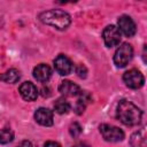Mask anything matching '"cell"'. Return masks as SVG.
Listing matches in <instances>:
<instances>
[{
  "mask_svg": "<svg viewBox=\"0 0 147 147\" xmlns=\"http://www.w3.org/2000/svg\"><path fill=\"white\" fill-rule=\"evenodd\" d=\"M116 117L118 118V121H121L125 125H129V126L138 125L141 122L142 111L131 101L121 100L117 106Z\"/></svg>",
  "mask_w": 147,
  "mask_h": 147,
  "instance_id": "1",
  "label": "cell"
},
{
  "mask_svg": "<svg viewBox=\"0 0 147 147\" xmlns=\"http://www.w3.org/2000/svg\"><path fill=\"white\" fill-rule=\"evenodd\" d=\"M39 20L42 23L51 25L57 30H64L71 23L70 15L67 11L61 9H51V10L42 11L39 15Z\"/></svg>",
  "mask_w": 147,
  "mask_h": 147,
  "instance_id": "2",
  "label": "cell"
},
{
  "mask_svg": "<svg viewBox=\"0 0 147 147\" xmlns=\"http://www.w3.org/2000/svg\"><path fill=\"white\" fill-rule=\"evenodd\" d=\"M133 56V48L130 44L123 42L114 54V63L118 68H124L129 62L132 60Z\"/></svg>",
  "mask_w": 147,
  "mask_h": 147,
  "instance_id": "3",
  "label": "cell"
},
{
  "mask_svg": "<svg viewBox=\"0 0 147 147\" xmlns=\"http://www.w3.org/2000/svg\"><path fill=\"white\" fill-rule=\"evenodd\" d=\"M100 132L106 141L109 142H118L124 139V132L117 126L109 125V124H101L100 125Z\"/></svg>",
  "mask_w": 147,
  "mask_h": 147,
  "instance_id": "4",
  "label": "cell"
},
{
  "mask_svg": "<svg viewBox=\"0 0 147 147\" xmlns=\"http://www.w3.org/2000/svg\"><path fill=\"white\" fill-rule=\"evenodd\" d=\"M123 80L125 83V85L130 88H133V90H137V88H140L144 83H145V77L144 75L137 70V69H131L129 71H126L124 75H123Z\"/></svg>",
  "mask_w": 147,
  "mask_h": 147,
  "instance_id": "5",
  "label": "cell"
},
{
  "mask_svg": "<svg viewBox=\"0 0 147 147\" xmlns=\"http://www.w3.org/2000/svg\"><path fill=\"white\" fill-rule=\"evenodd\" d=\"M122 33L119 32L118 28L115 25H108L105 28L103 32H102V37H103V41L106 44L107 47H114L117 46L121 41V37Z\"/></svg>",
  "mask_w": 147,
  "mask_h": 147,
  "instance_id": "6",
  "label": "cell"
},
{
  "mask_svg": "<svg viewBox=\"0 0 147 147\" xmlns=\"http://www.w3.org/2000/svg\"><path fill=\"white\" fill-rule=\"evenodd\" d=\"M118 30L121 33H123L126 37H132L136 34L137 28H136V23L133 22V20L127 16V15H122L118 21Z\"/></svg>",
  "mask_w": 147,
  "mask_h": 147,
  "instance_id": "7",
  "label": "cell"
},
{
  "mask_svg": "<svg viewBox=\"0 0 147 147\" xmlns=\"http://www.w3.org/2000/svg\"><path fill=\"white\" fill-rule=\"evenodd\" d=\"M54 68L61 76H67L72 71V63L68 56L64 54H60L54 60Z\"/></svg>",
  "mask_w": 147,
  "mask_h": 147,
  "instance_id": "8",
  "label": "cell"
},
{
  "mask_svg": "<svg viewBox=\"0 0 147 147\" xmlns=\"http://www.w3.org/2000/svg\"><path fill=\"white\" fill-rule=\"evenodd\" d=\"M34 119L42 126H51L53 125V111L48 108H38L34 113Z\"/></svg>",
  "mask_w": 147,
  "mask_h": 147,
  "instance_id": "9",
  "label": "cell"
},
{
  "mask_svg": "<svg viewBox=\"0 0 147 147\" xmlns=\"http://www.w3.org/2000/svg\"><path fill=\"white\" fill-rule=\"evenodd\" d=\"M20 94L25 101H33L38 96V90L31 82H24L20 86Z\"/></svg>",
  "mask_w": 147,
  "mask_h": 147,
  "instance_id": "10",
  "label": "cell"
},
{
  "mask_svg": "<svg viewBox=\"0 0 147 147\" xmlns=\"http://www.w3.org/2000/svg\"><path fill=\"white\" fill-rule=\"evenodd\" d=\"M59 91L67 96H76L80 94V87L71 80H62L59 85Z\"/></svg>",
  "mask_w": 147,
  "mask_h": 147,
  "instance_id": "11",
  "label": "cell"
},
{
  "mask_svg": "<svg viewBox=\"0 0 147 147\" xmlns=\"http://www.w3.org/2000/svg\"><path fill=\"white\" fill-rule=\"evenodd\" d=\"M32 74H33V77L38 82L45 83V82H47L51 78V76H52V69L49 68V65H47L45 63H40L37 67H34Z\"/></svg>",
  "mask_w": 147,
  "mask_h": 147,
  "instance_id": "12",
  "label": "cell"
},
{
  "mask_svg": "<svg viewBox=\"0 0 147 147\" xmlns=\"http://www.w3.org/2000/svg\"><path fill=\"white\" fill-rule=\"evenodd\" d=\"M54 110L60 115L67 114L70 110V103L64 98H59L54 103Z\"/></svg>",
  "mask_w": 147,
  "mask_h": 147,
  "instance_id": "13",
  "label": "cell"
},
{
  "mask_svg": "<svg viewBox=\"0 0 147 147\" xmlns=\"http://www.w3.org/2000/svg\"><path fill=\"white\" fill-rule=\"evenodd\" d=\"M20 77H21L20 71H18L17 69L11 68V69L7 70V71L2 75V78H1V79H3V80H5L6 83H8V84H14V83L18 82Z\"/></svg>",
  "mask_w": 147,
  "mask_h": 147,
  "instance_id": "14",
  "label": "cell"
},
{
  "mask_svg": "<svg viewBox=\"0 0 147 147\" xmlns=\"http://www.w3.org/2000/svg\"><path fill=\"white\" fill-rule=\"evenodd\" d=\"M130 144L132 147H145L146 146V138L142 131H138L131 136Z\"/></svg>",
  "mask_w": 147,
  "mask_h": 147,
  "instance_id": "15",
  "label": "cell"
},
{
  "mask_svg": "<svg viewBox=\"0 0 147 147\" xmlns=\"http://www.w3.org/2000/svg\"><path fill=\"white\" fill-rule=\"evenodd\" d=\"M14 140V132L10 129H2L0 130V144H9Z\"/></svg>",
  "mask_w": 147,
  "mask_h": 147,
  "instance_id": "16",
  "label": "cell"
},
{
  "mask_svg": "<svg viewBox=\"0 0 147 147\" xmlns=\"http://www.w3.org/2000/svg\"><path fill=\"white\" fill-rule=\"evenodd\" d=\"M69 133L72 138H78L82 133V126L78 123H72L69 127Z\"/></svg>",
  "mask_w": 147,
  "mask_h": 147,
  "instance_id": "17",
  "label": "cell"
},
{
  "mask_svg": "<svg viewBox=\"0 0 147 147\" xmlns=\"http://www.w3.org/2000/svg\"><path fill=\"white\" fill-rule=\"evenodd\" d=\"M76 74H77L78 77L85 78V77L87 76V69H86V67L83 65V64H78V65L76 67Z\"/></svg>",
  "mask_w": 147,
  "mask_h": 147,
  "instance_id": "18",
  "label": "cell"
},
{
  "mask_svg": "<svg viewBox=\"0 0 147 147\" xmlns=\"http://www.w3.org/2000/svg\"><path fill=\"white\" fill-rule=\"evenodd\" d=\"M44 147H61V146H60V144H57L55 141H47V142H45Z\"/></svg>",
  "mask_w": 147,
  "mask_h": 147,
  "instance_id": "19",
  "label": "cell"
},
{
  "mask_svg": "<svg viewBox=\"0 0 147 147\" xmlns=\"http://www.w3.org/2000/svg\"><path fill=\"white\" fill-rule=\"evenodd\" d=\"M18 147H32V144H31L29 140H23V141L18 145Z\"/></svg>",
  "mask_w": 147,
  "mask_h": 147,
  "instance_id": "20",
  "label": "cell"
},
{
  "mask_svg": "<svg viewBox=\"0 0 147 147\" xmlns=\"http://www.w3.org/2000/svg\"><path fill=\"white\" fill-rule=\"evenodd\" d=\"M72 147H90L87 144H85V142H78V144H76L75 146H72Z\"/></svg>",
  "mask_w": 147,
  "mask_h": 147,
  "instance_id": "21",
  "label": "cell"
},
{
  "mask_svg": "<svg viewBox=\"0 0 147 147\" xmlns=\"http://www.w3.org/2000/svg\"><path fill=\"white\" fill-rule=\"evenodd\" d=\"M1 78H2V76H0V79H1Z\"/></svg>",
  "mask_w": 147,
  "mask_h": 147,
  "instance_id": "22",
  "label": "cell"
}]
</instances>
